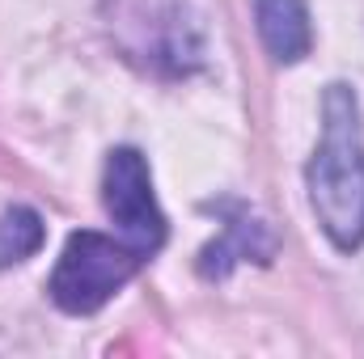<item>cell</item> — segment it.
I'll list each match as a JSON object with an SVG mask.
<instances>
[{"instance_id": "cell-1", "label": "cell", "mask_w": 364, "mask_h": 359, "mask_svg": "<svg viewBox=\"0 0 364 359\" xmlns=\"http://www.w3.org/2000/svg\"><path fill=\"white\" fill-rule=\"evenodd\" d=\"M309 207L339 254L364 245V140L352 85L335 81L322 93V140L305 165Z\"/></svg>"}, {"instance_id": "cell-2", "label": "cell", "mask_w": 364, "mask_h": 359, "mask_svg": "<svg viewBox=\"0 0 364 359\" xmlns=\"http://www.w3.org/2000/svg\"><path fill=\"white\" fill-rule=\"evenodd\" d=\"M144 263L149 258L136 245H127L123 237L114 241L106 233L81 228L64 241L60 263L47 279V296L55 300V309H64L73 317H90L123 283H132Z\"/></svg>"}, {"instance_id": "cell-3", "label": "cell", "mask_w": 364, "mask_h": 359, "mask_svg": "<svg viewBox=\"0 0 364 359\" xmlns=\"http://www.w3.org/2000/svg\"><path fill=\"white\" fill-rule=\"evenodd\" d=\"M102 203L110 224L127 245H136L144 258H153L166 245V216L157 207L149 161L140 148H114L102 170Z\"/></svg>"}, {"instance_id": "cell-4", "label": "cell", "mask_w": 364, "mask_h": 359, "mask_svg": "<svg viewBox=\"0 0 364 359\" xmlns=\"http://www.w3.org/2000/svg\"><path fill=\"white\" fill-rule=\"evenodd\" d=\"M220 216H225L220 237L199 250V275L203 279H225L237 263H272V254H275L272 228L246 203L225 199L220 203Z\"/></svg>"}, {"instance_id": "cell-5", "label": "cell", "mask_w": 364, "mask_h": 359, "mask_svg": "<svg viewBox=\"0 0 364 359\" xmlns=\"http://www.w3.org/2000/svg\"><path fill=\"white\" fill-rule=\"evenodd\" d=\"M255 26L275 64H301L314 47L305 0H255Z\"/></svg>"}, {"instance_id": "cell-6", "label": "cell", "mask_w": 364, "mask_h": 359, "mask_svg": "<svg viewBox=\"0 0 364 359\" xmlns=\"http://www.w3.org/2000/svg\"><path fill=\"white\" fill-rule=\"evenodd\" d=\"M43 250V216L34 207H4L0 211V270L17 267Z\"/></svg>"}]
</instances>
